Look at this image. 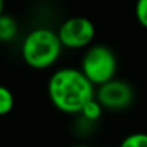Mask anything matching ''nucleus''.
<instances>
[{"mask_svg": "<svg viewBox=\"0 0 147 147\" xmlns=\"http://www.w3.org/2000/svg\"><path fill=\"white\" fill-rule=\"evenodd\" d=\"M51 104L61 113L76 114L96 97L94 86L80 69L64 67L51 74L47 84Z\"/></svg>", "mask_w": 147, "mask_h": 147, "instance_id": "f257e3e1", "label": "nucleus"}, {"mask_svg": "<svg viewBox=\"0 0 147 147\" xmlns=\"http://www.w3.org/2000/svg\"><path fill=\"white\" fill-rule=\"evenodd\" d=\"M63 45L57 32L46 27L32 30L23 40L22 57L24 63L36 70L51 67L60 57Z\"/></svg>", "mask_w": 147, "mask_h": 147, "instance_id": "f03ea898", "label": "nucleus"}, {"mask_svg": "<svg viewBox=\"0 0 147 147\" xmlns=\"http://www.w3.org/2000/svg\"><path fill=\"white\" fill-rule=\"evenodd\" d=\"M80 70L93 86L98 87L114 79L117 71V59L109 47L94 45L86 50Z\"/></svg>", "mask_w": 147, "mask_h": 147, "instance_id": "7ed1b4c3", "label": "nucleus"}, {"mask_svg": "<svg viewBox=\"0 0 147 147\" xmlns=\"http://www.w3.org/2000/svg\"><path fill=\"white\" fill-rule=\"evenodd\" d=\"M57 34L63 47L79 50L92 45L96 36V27L87 17L74 16L60 24Z\"/></svg>", "mask_w": 147, "mask_h": 147, "instance_id": "20e7f679", "label": "nucleus"}, {"mask_svg": "<svg viewBox=\"0 0 147 147\" xmlns=\"http://www.w3.org/2000/svg\"><path fill=\"white\" fill-rule=\"evenodd\" d=\"M96 98L104 109L123 110L129 107L133 101V89L129 83L119 79H113L98 86Z\"/></svg>", "mask_w": 147, "mask_h": 147, "instance_id": "39448f33", "label": "nucleus"}, {"mask_svg": "<svg viewBox=\"0 0 147 147\" xmlns=\"http://www.w3.org/2000/svg\"><path fill=\"white\" fill-rule=\"evenodd\" d=\"M19 33V27L16 20L9 14L0 16V42L9 43L11 42Z\"/></svg>", "mask_w": 147, "mask_h": 147, "instance_id": "423d86ee", "label": "nucleus"}, {"mask_svg": "<svg viewBox=\"0 0 147 147\" xmlns=\"http://www.w3.org/2000/svg\"><path fill=\"white\" fill-rule=\"evenodd\" d=\"M103 106L100 104V101H98L97 98H92L84 107H83V110L80 111V114L83 116V119H86V120H89V121H96L100 119V116H101V113H103Z\"/></svg>", "mask_w": 147, "mask_h": 147, "instance_id": "0eeeda50", "label": "nucleus"}, {"mask_svg": "<svg viewBox=\"0 0 147 147\" xmlns=\"http://www.w3.org/2000/svg\"><path fill=\"white\" fill-rule=\"evenodd\" d=\"M14 107V96L13 93L4 87L0 86V116H6L9 114Z\"/></svg>", "mask_w": 147, "mask_h": 147, "instance_id": "6e6552de", "label": "nucleus"}, {"mask_svg": "<svg viewBox=\"0 0 147 147\" xmlns=\"http://www.w3.org/2000/svg\"><path fill=\"white\" fill-rule=\"evenodd\" d=\"M120 147H147V133H133L123 139Z\"/></svg>", "mask_w": 147, "mask_h": 147, "instance_id": "1a4fd4ad", "label": "nucleus"}, {"mask_svg": "<svg viewBox=\"0 0 147 147\" xmlns=\"http://www.w3.org/2000/svg\"><path fill=\"white\" fill-rule=\"evenodd\" d=\"M134 14L140 26L147 29V0H136Z\"/></svg>", "mask_w": 147, "mask_h": 147, "instance_id": "9d476101", "label": "nucleus"}, {"mask_svg": "<svg viewBox=\"0 0 147 147\" xmlns=\"http://www.w3.org/2000/svg\"><path fill=\"white\" fill-rule=\"evenodd\" d=\"M3 10H4V0H0V16H1V14H4V13H3Z\"/></svg>", "mask_w": 147, "mask_h": 147, "instance_id": "9b49d317", "label": "nucleus"}, {"mask_svg": "<svg viewBox=\"0 0 147 147\" xmlns=\"http://www.w3.org/2000/svg\"><path fill=\"white\" fill-rule=\"evenodd\" d=\"M71 147H90V146H84V144H77V146H71Z\"/></svg>", "mask_w": 147, "mask_h": 147, "instance_id": "f8f14e48", "label": "nucleus"}]
</instances>
